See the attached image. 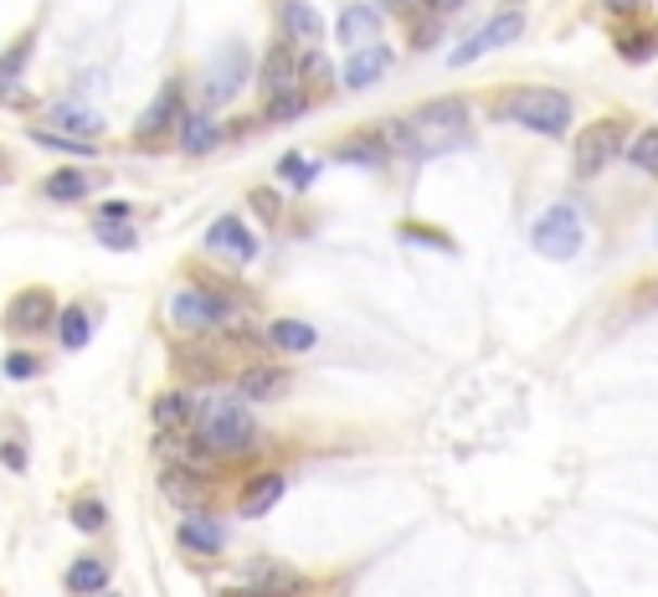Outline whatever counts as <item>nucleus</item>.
Masks as SVG:
<instances>
[{
    "mask_svg": "<svg viewBox=\"0 0 658 597\" xmlns=\"http://www.w3.org/2000/svg\"><path fill=\"white\" fill-rule=\"evenodd\" d=\"M278 176H283V186H289V191H309L314 176H319V165H314V160H304V155H283V160H278Z\"/></svg>",
    "mask_w": 658,
    "mask_h": 597,
    "instance_id": "obj_31",
    "label": "nucleus"
},
{
    "mask_svg": "<svg viewBox=\"0 0 658 597\" xmlns=\"http://www.w3.org/2000/svg\"><path fill=\"white\" fill-rule=\"evenodd\" d=\"M293 377L283 371V366H248L242 377H237V397L242 402H278L289 397Z\"/></svg>",
    "mask_w": 658,
    "mask_h": 597,
    "instance_id": "obj_14",
    "label": "nucleus"
},
{
    "mask_svg": "<svg viewBox=\"0 0 658 597\" xmlns=\"http://www.w3.org/2000/svg\"><path fill=\"white\" fill-rule=\"evenodd\" d=\"M248 73H252V52L242 41H227L212 62H206V82H201V93H206V109H222V103H232L242 88H248Z\"/></svg>",
    "mask_w": 658,
    "mask_h": 597,
    "instance_id": "obj_5",
    "label": "nucleus"
},
{
    "mask_svg": "<svg viewBox=\"0 0 658 597\" xmlns=\"http://www.w3.org/2000/svg\"><path fill=\"white\" fill-rule=\"evenodd\" d=\"M422 5L432 11V16H453V11H458L464 0H422Z\"/></svg>",
    "mask_w": 658,
    "mask_h": 597,
    "instance_id": "obj_41",
    "label": "nucleus"
},
{
    "mask_svg": "<svg viewBox=\"0 0 658 597\" xmlns=\"http://www.w3.org/2000/svg\"><path fill=\"white\" fill-rule=\"evenodd\" d=\"M278 26H283V37L289 41H319L325 37V21L314 11L309 0H283L278 5Z\"/></svg>",
    "mask_w": 658,
    "mask_h": 597,
    "instance_id": "obj_19",
    "label": "nucleus"
},
{
    "mask_svg": "<svg viewBox=\"0 0 658 597\" xmlns=\"http://www.w3.org/2000/svg\"><path fill=\"white\" fill-rule=\"evenodd\" d=\"M37 371H41V360L26 356V351H11V356H5V377L11 381H31Z\"/></svg>",
    "mask_w": 658,
    "mask_h": 597,
    "instance_id": "obj_35",
    "label": "nucleus"
},
{
    "mask_svg": "<svg viewBox=\"0 0 658 597\" xmlns=\"http://www.w3.org/2000/svg\"><path fill=\"white\" fill-rule=\"evenodd\" d=\"M195 443H201V454L212 458H237L248 454L252 443H257V422L242 402H227V397H206L195 402V422H191Z\"/></svg>",
    "mask_w": 658,
    "mask_h": 597,
    "instance_id": "obj_2",
    "label": "nucleus"
},
{
    "mask_svg": "<svg viewBox=\"0 0 658 597\" xmlns=\"http://www.w3.org/2000/svg\"><path fill=\"white\" fill-rule=\"evenodd\" d=\"M88 335H93V319H88V309H83V304H67V309L58 315L62 351H83V345H88Z\"/></svg>",
    "mask_w": 658,
    "mask_h": 597,
    "instance_id": "obj_27",
    "label": "nucleus"
},
{
    "mask_svg": "<svg viewBox=\"0 0 658 597\" xmlns=\"http://www.w3.org/2000/svg\"><path fill=\"white\" fill-rule=\"evenodd\" d=\"M160 484H165V495L180 499V505H201V484H195L191 474H180V463H175V469H165V474H160Z\"/></svg>",
    "mask_w": 658,
    "mask_h": 597,
    "instance_id": "obj_34",
    "label": "nucleus"
},
{
    "mask_svg": "<svg viewBox=\"0 0 658 597\" xmlns=\"http://www.w3.org/2000/svg\"><path fill=\"white\" fill-rule=\"evenodd\" d=\"M58 298L47 294V289H26V294L11 298V309H5V330L11 335H41L47 325H58Z\"/></svg>",
    "mask_w": 658,
    "mask_h": 597,
    "instance_id": "obj_11",
    "label": "nucleus"
},
{
    "mask_svg": "<svg viewBox=\"0 0 658 597\" xmlns=\"http://www.w3.org/2000/svg\"><path fill=\"white\" fill-rule=\"evenodd\" d=\"M334 37H340V47H355V52L360 47H376V37H381V11L376 5H345Z\"/></svg>",
    "mask_w": 658,
    "mask_h": 597,
    "instance_id": "obj_15",
    "label": "nucleus"
},
{
    "mask_svg": "<svg viewBox=\"0 0 658 597\" xmlns=\"http://www.w3.org/2000/svg\"><path fill=\"white\" fill-rule=\"evenodd\" d=\"M278 499H283V474H273V469H268V474H252L248 484H242V495H237V510H242L248 520H257V516H268Z\"/></svg>",
    "mask_w": 658,
    "mask_h": 597,
    "instance_id": "obj_16",
    "label": "nucleus"
},
{
    "mask_svg": "<svg viewBox=\"0 0 658 597\" xmlns=\"http://www.w3.org/2000/svg\"><path fill=\"white\" fill-rule=\"evenodd\" d=\"M93 238L103 247H135V227H93Z\"/></svg>",
    "mask_w": 658,
    "mask_h": 597,
    "instance_id": "obj_37",
    "label": "nucleus"
},
{
    "mask_svg": "<svg viewBox=\"0 0 658 597\" xmlns=\"http://www.w3.org/2000/svg\"><path fill=\"white\" fill-rule=\"evenodd\" d=\"M26 62H31V37L0 52V99H16V78L26 73Z\"/></svg>",
    "mask_w": 658,
    "mask_h": 597,
    "instance_id": "obj_28",
    "label": "nucleus"
},
{
    "mask_svg": "<svg viewBox=\"0 0 658 597\" xmlns=\"http://www.w3.org/2000/svg\"><path fill=\"white\" fill-rule=\"evenodd\" d=\"M180 119H186V88L180 82H165L155 93V103L139 114V124H135V140L139 144H155V140H165V135H175L180 129Z\"/></svg>",
    "mask_w": 658,
    "mask_h": 597,
    "instance_id": "obj_8",
    "label": "nucleus"
},
{
    "mask_svg": "<svg viewBox=\"0 0 658 597\" xmlns=\"http://www.w3.org/2000/svg\"><path fill=\"white\" fill-rule=\"evenodd\" d=\"M638 5L643 0H602V11H607V16H622V21L638 16Z\"/></svg>",
    "mask_w": 658,
    "mask_h": 597,
    "instance_id": "obj_38",
    "label": "nucleus"
},
{
    "mask_svg": "<svg viewBox=\"0 0 658 597\" xmlns=\"http://www.w3.org/2000/svg\"><path fill=\"white\" fill-rule=\"evenodd\" d=\"M31 140H37L41 150H62V155H78V160L93 155L88 140H73V135H58V129H31Z\"/></svg>",
    "mask_w": 658,
    "mask_h": 597,
    "instance_id": "obj_33",
    "label": "nucleus"
},
{
    "mask_svg": "<svg viewBox=\"0 0 658 597\" xmlns=\"http://www.w3.org/2000/svg\"><path fill=\"white\" fill-rule=\"evenodd\" d=\"M257 82H263V93H293V88H304V52L293 47L289 37H278L268 47V58H263V73H257Z\"/></svg>",
    "mask_w": 658,
    "mask_h": 597,
    "instance_id": "obj_10",
    "label": "nucleus"
},
{
    "mask_svg": "<svg viewBox=\"0 0 658 597\" xmlns=\"http://www.w3.org/2000/svg\"><path fill=\"white\" fill-rule=\"evenodd\" d=\"M175 135H180V150H186V155H212L216 144L227 140V129H222V124H216L206 109H201V114H186Z\"/></svg>",
    "mask_w": 658,
    "mask_h": 597,
    "instance_id": "obj_17",
    "label": "nucleus"
},
{
    "mask_svg": "<svg viewBox=\"0 0 658 597\" xmlns=\"http://www.w3.org/2000/svg\"><path fill=\"white\" fill-rule=\"evenodd\" d=\"M520 31H524L520 11H499V16L484 21V26H479V31H473V37H468L458 52H447V62H453V67H468V62H479L484 52H499V47H509Z\"/></svg>",
    "mask_w": 658,
    "mask_h": 597,
    "instance_id": "obj_9",
    "label": "nucleus"
},
{
    "mask_svg": "<svg viewBox=\"0 0 658 597\" xmlns=\"http://www.w3.org/2000/svg\"><path fill=\"white\" fill-rule=\"evenodd\" d=\"M252 206H257L268 221H278V196H273V191H252Z\"/></svg>",
    "mask_w": 658,
    "mask_h": 597,
    "instance_id": "obj_39",
    "label": "nucleus"
},
{
    "mask_svg": "<svg viewBox=\"0 0 658 597\" xmlns=\"http://www.w3.org/2000/svg\"><path fill=\"white\" fill-rule=\"evenodd\" d=\"M103 587H109V567H103L98 557H78L73 567H67V593L103 597Z\"/></svg>",
    "mask_w": 658,
    "mask_h": 597,
    "instance_id": "obj_23",
    "label": "nucleus"
},
{
    "mask_svg": "<svg viewBox=\"0 0 658 597\" xmlns=\"http://www.w3.org/2000/svg\"><path fill=\"white\" fill-rule=\"evenodd\" d=\"M206 247H212V253H227L232 263L257 258V238L248 232V221L242 217H216L212 227H206Z\"/></svg>",
    "mask_w": 658,
    "mask_h": 597,
    "instance_id": "obj_12",
    "label": "nucleus"
},
{
    "mask_svg": "<svg viewBox=\"0 0 658 597\" xmlns=\"http://www.w3.org/2000/svg\"><path fill=\"white\" fill-rule=\"evenodd\" d=\"M232 298L212 294V289H180L170 298V319L180 330H216V325H232Z\"/></svg>",
    "mask_w": 658,
    "mask_h": 597,
    "instance_id": "obj_7",
    "label": "nucleus"
},
{
    "mask_svg": "<svg viewBox=\"0 0 658 597\" xmlns=\"http://www.w3.org/2000/svg\"><path fill=\"white\" fill-rule=\"evenodd\" d=\"M628 165L643 170V176H658V129H638L633 144H628Z\"/></svg>",
    "mask_w": 658,
    "mask_h": 597,
    "instance_id": "obj_29",
    "label": "nucleus"
},
{
    "mask_svg": "<svg viewBox=\"0 0 658 597\" xmlns=\"http://www.w3.org/2000/svg\"><path fill=\"white\" fill-rule=\"evenodd\" d=\"M387 150H402V155L422 160V155H443L453 144H468V103L464 99H438L422 103L402 119H387L376 129Z\"/></svg>",
    "mask_w": 658,
    "mask_h": 597,
    "instance_id": "obj_1",
    "label": "nucleus"
},
{
    "mask_svg": "<svg viewBox=\"0 0 658 597\" xmlns=\"http://www.w3.org/2000/svg\"><path fill=\"white\" fill-rule=\"evenodd\" d=\"M571 99H566L561 88H515V93H504L499 103V119L520 124L530 135H551V140H561L566 129H571Z\"/></svg>",
    "mask_w": 658,
    "mask_h": 597,
    "instance_id": "obj_3",
    "label": "nucleus"
},
{
    "mask_svg": "<svg viewBox=\"0 0 658 597\" xmlns=\"http://www.w3.org/2000/svg\"><path fill=\"white\" fill-rule=\"evenodd\" d=\"M52 124H58L62 135H73V140H88L103 135V119H98L93 109H83V103H52Z\"/></svg>",
    "mask_w": 658,
    "mask_h": 597,
    "instance_id": "obj_22",
    "label": "nucleus"
},
{
    "mask_svg": "<svg viewBox=\"0 0 658 597\" xmlns=\"http://www.w3.org/2000/svg\"><path fill=\"white\" fill-rule=\"evenodd\" d=\"M0 458H5V469H26V448H16V443H0Z\"/></svg>",
    "mask_w": 658,
    "mask_h": 597,
    "instance_id": "obj_40",
    "label": "nucleus"
},
{
    "mask_svg": "<svg viewBox=\"0 0 658 597\" xmlns=\"http://www.w3.org/2000/svg\"><path fill=\"white\" fill-rule=\"evenodd\" d=\"M391 73V52L376 41V47H360V52H350V67H345V88H370V82H381Z\"/></svg>",
    "mask_w": 658,
    "mask_h": 597,
    "instance_id": "obj_18",
    "label": "nucleus"
},
{
    "mask_svg": "<svg viewBox=\"0 0 658 597\" xmlns=\"http://www.w3.org/2000/svg\"><path fill=\"white\" fill-rule=\"evenodd\" d=\"M129 217H135V212H129V201H103V206H98V217H93V227H129Z\"/></svg>",
    "mask_w": 658,
    "mask_h": 597,
    "instance_id": "obj_36",
    "label": "nucleus"
},
{
    "mask_svg": "<svg viewBox=\"0 0 658 597\" xmlns=\"http://www.w3.org/2000/svg\"><path fill=\"white\" fill-rule=\"evenodd\" d=\"M175 541H180V551H191V557H216V551L227 546V525L195 510V516L180 520V531H175Z\"/></svg>",
    "mask_w": 658,
    "mask_h": 597,
    "instance_id": "obj_13",
    "label": "nucleus"
},
{
    "mask_svg": "<svg viewBox=\"0 0 658 597\" xmlns=\"http://www.w3.org/2000/svg\"><path fill=\"white\" fill-rule=\"evenodd\" d=\"M622 135H628V124H622V119L586 124V129L577 135V144H571V176H577V180H597L602 170L618 160Z\"/></svg>",
    "mask_w": 658,
    "mask_h": 597,
    "instance_id": "obj_4",
    "label": "nucleus"
},
{
    "mask_svg": "<svg viewBox=\"0 0 658 597\" xmlns=\"http://www.w3.org/2000/svg\"><path fill=\"white\" fill-rule=\"evenodd\" d=\"M387 140H381V135H360V140H350V144H340V150H334V160H345V165H366V170H376V165H387Z\"/></svg>",
    "mask_w": 658,
    "mask_h": 597,
    "instance_id": "obj_24",
    "label": "nucleus"
},
{
    "mask_svg": "<svg viewBox=\"0 0 658 597\" xmlns=\"http://www.w3.org/2000/svg\"><path fill=\"white\" fill-rule=\"evenodd\" d=\"M93 186H98L93 170H58V176H47V186H41V191H47L52 201H83Z\"/></svg>",
    "mask_w": 658,
    "mask_h": 597,
    "instance_id": "obj_25",
    "label": "nucleus"
},
{
    "mask_svg": "<svg viewBox=\"0 0 658 597\" xmlns=\"http://www.w3.org/2000/svg\"><path fill=\"white\" fill-rule=\"evenodd\" d=\"M304 109H309V93H304V88H293V93H273L268 109H263V119H268V124H289V119H299Z\"/></svg>",
    "mask_w": 658,
    "mask_h": 597,
    "instance_id": "obj_30",
    "label": "nucleus"
},
{
    "mask_svg": "<svg viewBox=\"0 0 658 597\" xmlns=\"http://www.w3.org/2000/svg\"><path fill=\"white\" fill-rule=\"evenodd\" d=\"M103 597H114V593H103Z\"/></svg>",
    "mask_w": 658,
    "mask_h": 597,
    "instance_id": "obj_42",
    "label": "nucleus"
},
{
    "mask_svg": "<svg viewBox=\"0 0 658 597\" xmlns=\"http://www.w3.org/2000/svg\"><path fill=\"white\" fill-rule=\"evenodd\" d=\"M268 345L283 351V356H309L314 345H319V335H314V325H304V319H273Z\"/></svg>",
    "mask_w": 658,
    "mask_h": 597,
    "instance_id": "obj_20",
    "label": "nucleus"
},
{
    "mask_svg": "<svg viewBox=\"0 0 658 597\" xmlns=\"http://www.w3.org/2000/svg\"><path fill=\"white\" fill-rule=\"evenodd\" d=\"M530 242H535V253H545V258H577L581 242H586V227H581V212L577 206H551L535 227H530Z\"/></svg>",
    "mask_w": 658,
    "mask_h": 597,
    "instance_id": "obj_6",
    "label": "nucleus"
},
{
    "mask_svg": "<svg viewBox=\"0 0 658 597\" xmlns=\"http://www.w3.org/2000/svg\"><path fill=\"white\" fill-rule=\"evenodd\" d=\"M195 422V397L191 392H160L155 397V428L160 433H186Z\"/></svg>",
    "mask_w": 658,
    "mask_h": 597,
    "instance_id": "obj_21",
    "label": "nucleus"
},
{
    "mask_svg": "<svg viewBox=\"0 0 658 597\" xmlns=\"http://www.w3.org/2000/svg\"><path fill=\"white\" fill-rule=\"evenodd\" d=\"M67 516H73V525H78V531H88V536H98V531L109 525V510H103V499H93V495L78 499Z\"/></svg>",
    "mask_w": 658,
    "mask_h": 597,
    "instance_id": "obj_32",
    "label": "nucleus"
},
{
    "mask_svg": "<svg viewBox=\"0 0 658 597\" xmlns=\"http://www.w3.org/2000/svg\"><path fill=\"white\" fill-rule=\"evenodd\" d=\"M658 52V26H628V31H618V58L622 62H648Z\"/></svg>",
    "mask_w": 658,
    "mask_h": 597,
    "instance_id": "obj_26",
    "label": "nucleus"
}]
</instances>
